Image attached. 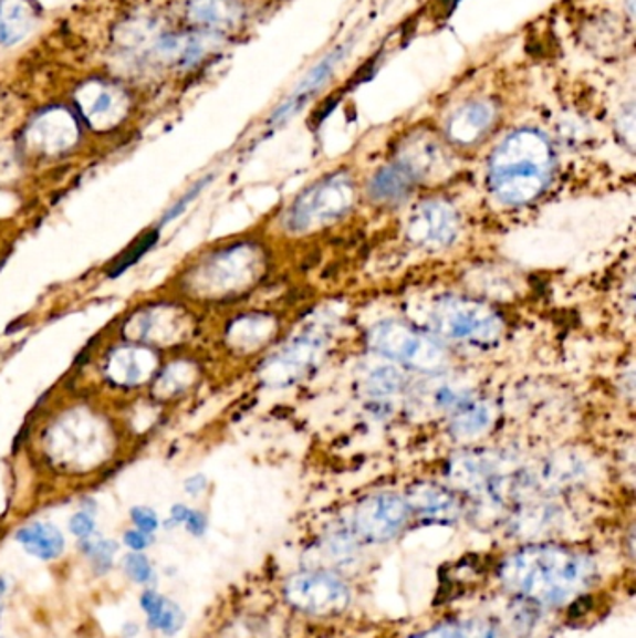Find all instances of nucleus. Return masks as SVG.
Segmentation results:
<instances>
[{"mask_svg":"<svg viewBox=\"0 0 636 638\" xmlns=\"http://www.w3.org/2000/svg\"><path fill=\"white\" fill-rule=\"evenodd\" d=\"M497 122V108L493 103H467L448 119L447 138L461 148H470L480 143Z\"/></svg>","mask_w":636,"mask_h":638,"instance_id":"nucleus-19","label":"nucleus"},{"mask_svg":"<svg viewBox=\"0 0 636 638\" xmlns=\"http://www.w3.org/2000/svg\"><path fill=\"white\" fill-rule=\"evenodd\" d=\"M187 18L208 32L233 29L243 19V8L236 0H190Z\"/></svg>","mask_w":636,"mask_h":638,"instance_id":"nucleus-23","label":"nucleus"},{"mask_svg":"<svg viewBox=\"0 0 636 638\" xmlns=\"http://www.w3.org/2000/svg\"><path fill=\"white\" fill-rule=\"evenodd\" d=\"M138 635V624L127 621L124 626V638H135Z\"/></svg>","mask_w":636,"mask_h":638,"instance_id":"nucleus-39","label":"nucleus"},{"mask_svg":"<svg viewBox=\"0 0 636 638\" xmlns=\"http://www.w3.org/2000/svg\"><path fill=\"white\" fill-rule=\"evenodd\" d=\"M458 211L442 200H424L413 209L407 236L417 245L442 249L452 245L459 233Z\"/></svg>","mask_w":636,"mask_h":638,"instance_id":"nucleus-15","label":"nucleus"},{"mask_svg":"<svg viewBox=\"0 0 636 638\" xmlns=\"http://www.w3.org/2000/svg\"><path fill=\"white\" fill-rule=\"evenodd\" d=\"M161 364V352L119 338L103 352L100 374L107 387L119 393H133L149 387Z\"/></svg>","mask_w":636,"mask_h":638,"instance_id":"nucleus-9","label":"nucleus"},{"mask_svg":"<svg viewBox=\"0 0 636 638\" xmlns=\"http://www.w3.org/2000/svg\"><path fill=\"white\" fill-rule=\"evenodd\" d=\"M0 638H2V637H0Z\"/></svg>","mask_w":636,"mask_h":638,"instance_id":"nucleus-41","label":"nucleus"},{"mask_svg":"<svg viewBox=\"0 0 636 638\" xmlns=\"http://www.w3.org/2000/svg\"><path fill=\"white\" fill-rule=\"evenodd\" d=\"M357 198L352 174H327L293 198L282 213L280 227L293 238L314 236L344 221L357 206Z\"/></svg>","mask_w":636,"mask_h":638,"instance_id":"nucleus-5","label":"nucleus"},{"mask_svg":"<svg viewBox=\"0 0 636 638\" xmlns=\"http://www.w3.org/2000/svg\"><path fill=\"white\" fill-rule=\"evenodd\" d=\"M181 299H155L133 306L119 322L118 338L148 346L157 352H178L197 331L195 316Z\"/></svg>","mask_w":636,"mask_h":638,"instance_id":"nucleus-6","label":"nucleus"},{"mask_svg":"<svg viewBox=\"0 0 636 638\" xmlns=\"http://www.w3.org/2000/svg\"><path fill=\"white\" fill-rule=\"evenodd\" d=\"M37 23L30 0H0V45H13L29 36Z\"/></svg>","mask_w":636,"mask_h":638,"instance_id":"nucleus-25","label":"nucleus"},{"mask_svg":"<svg viewBox=\"0 0 636 638\" xmlns=\"http://www.w3.org/2000/svg\"><path fill=\"white\" fill-rule=\"evenodd\" d=\"M415 179L396 163L383 167L372 176L368 184V198L380 208H396L404 203L415 191Z\"/></svg>","mask_w":636,"mask_h":638,"instance_id":"nucleus-21","label":"nucleus"},{"mask_svg":"<svg viewBox=\"0 0 636 638\" xmlns=\"http://www.w3.org/2000/svg\"><path fill=\"white\" fill-rule=\"evenodd\" d=\"M184 526L185 531L192 534V536H204L206 531H208V517H206L200 510H192V508H190L189 517L185 521Z\"/></svg>","mask_w":636,"mask_h":638,"instance_id":"nucleus-34","label":"nucleus"},{"mask_svg":"<svg viewBox=\"0 0 636 638\" xmlns=\"http://www.w3.org/2000/svg\"><path fill=\"white\" fill-rule=\"evenodd\" d=\"M185 493L190 496L202 495L206 488H208V480L202 474H195V477L187 478L184 483Z\"/></svg>","mask_w":636,"mask_h":638,"instance_id":"nucleus-37","label":"nucleus"},{"mask_svg":"<svg viewBox=\"0 0 636 638\" xmlns=\"http://www.w3.org/2000/svg\"><path fill=\"white\" fill-rule=\"evenodd\" d=\"M10 588H12V581L8 579L7 575L0 573V626H2V618H4V613H7Z\"/></svg>","mask_w":636,"mask_h":638,"instance_id":"nucleus-38","label":"nucleus"},{"mask_svg":"<svg viewBox=\"0 0 636 638\" xmlns=\"http://www.w3.org/2000/svg\"><path fill=\"white\" fill-rule=\"evenodd\" d=\"M285 599L310 615H334L347 607L350 590L329 573H299L288 581Z\"/></svg>","mask_w":636,"mask_h":638,"instance_id":"nucleus-11","label":"nucleus"},{"mask_svg":"<svg viewBox=\"0 0 636 638\" xmlns=\"http://www.w3.org/2000/svg\"><path fill=\"white\" fill-rule=\"evenodd\" d=\"M15 542L38 561L54 562L66 553V536L49 521H32L15 532Z\"/></svg>","mask_w":636,"mask_h":638,"instance_id":"nucleus-20","label":"nucleus"},{"mask_svg":"<svg viewBox=\"0 0 636 638\" xmlns=\"http://www.w3.org/2000/svg\"><path fill=\"white\" fill-rule=\"evenodd\" d=\"M138 603H140V609L146 616V626H148L149 631L159 632L163 637H174L184 629V609L174 599L163 596L152 586L143 592Z\"/></svg>","mask_w":636,"mask_h":638,"instance_id":"nucleus-22","label":"nucleus"},{"mask_svg":"<svg viewBox=\"0 0 636 638\" xmlns=\"http://www.w3.org/2000/svg\"><path fill=\"white\" fill-rule=\"evenodd\" d=\"M154 534H146V532L138 531V529H129L124 532V545L129 551L135 553H144L154 545Z\"/></svg>","mask_w":636,"mask_h":638,"instance_id":"nucleus-33","label":"nucleus"},{"mask_svg":"<svg viewBox=\"0 0 636 638\" xmlns=\"http://www.w3.org/2000/svg\"><path fill=\"white\" fill-rule=\"evenodd\" d=\"M627 4H629V13L633 15V12H635V0H627Z\"/></svg>","mask_w":636,"mask_h":638,"instance_id":"nucleus-40","label":"nucleus"},{"mask_svg":"<svg viewBox=\"0 0 636 638\" xmlns=\"http://www.w3.org/2000/svg\"><path fill=\"white\" fill-rule=\"evenodd\" d=\"M407 506L410 512H417L426 520L450 521L458 517L459 502L450 491L435 483H420L410 490Z\"/></svg>","mask_w":636,"mask_h":638,"instance_id":"nucleus-24","label":"nucleus"},{"mask_svg":"<svg viewBox=\"0 0 636 638\" xmlns=\"http://www.w3.org/2000/svg\"><path fill=\"white\" fill-rule=\"evenodd\" d=\"M81 137L79 122L66 108H48L32 119L27 140L32 151L40 156H64L66 151L75 148Z\"/></svg>","mask_w":636,"mask_h":638,"instance_id":"nucleus-16","label":"nucleus"},{"mask_svg":"<svg viewBox=\"0 0 636 638\" xmlns=\"http://www.w3.org/2000/svg\"><path fill=\"white\" fill-rule=\"evenodd\" d=\"M409 506L396 495H375L361 502L352 517V529L366 542H385L396 536L409 520Z\"/></svg>","mask_w":636,"mask_h":638,"instance_id":"nucleus-13","label":"nucleus"},{"mask_svg":"<svg viewBox=\"0 0 636 638\" xmlns=\"http://www.w3.org/2000/svg\"><path fill=\"white\" fill-rule=\"evenodd\" d=\"M374 352L420 372H439L448 364V353L434 336L407 323L385 322L368 333Z\"/></svg>","mask_w":636,"mask_h":638,"instance_id":"nucleus-8","label":"nucleus"},{"mask_svg":"<svg viewBox=\"0 0 636 638\" xmlns=\"http://www.w3.org/2000/svg\"><path fill=\"white\" fill-rule=\"evenodd\" d=\"M79 118L97 133L113 132L127 116L124 92L103 81H90L75 92Z\"/></svg>","mask_w":636,"mask_h":638,"instance_id":"nucleus-14","label":"nucleus"},{"mask_svg":"<svg viewBox=\"0 0 636 638\" xmlns=\"http://www.w3.org/2000/svg\"><path fill=\"white\" fill-rule=\"evenodd\" d=\"M67 526H70V532H72L73 536L77 537L79 542H84V540H90V537L95 536L97 523H95L94 513L81 510V512L73 513Z\"/></svg>","mask_w":636,"mask_h":638,"instance_id":"nucleus-31","label":"nucleus"},{"mask_svg":"<svg viewBox=\"0 0 636 638\" xmlns=\"http://www.w3.org/2000/svg\"><path fill=\"white\" fill-rule=\"evenodd\" d=\"M119 545L111 537H90L81 542V553L86 556L90 567L95 575H108L116 566Z\"/></svg>","mask_w":636,"mask_h":638,"instance_id":"nucleus-26","label":"nucleus"},{"mask_svg":"<svg viewBox=\"0 0 636 638\" xmlns=\"http://www.w3.org/2000/svg\"><path fill=\"white\" fill-rule=\"evenodd\" d=\"M209 181H211V178L200 179V181H197L195 186L190 187L189 191L185 192L184 197H179L178 200H176V202H174L173 206L163 213L159 227H167V224H170V222H174L176 219L184 216L190 203L195 202V200L200 197V192L208 187Z\"/></svg>","mask_w":636,"mask_h":638,"instance_id":"nucleus-30","label":"nucleus"},{"mask_svg":"<svg viewBox=\"0 0 636 638\" xmlns=\"http://www.w3.org/2000/svg\"><path fill=\"white\" fill-rule=\"evenodd\" d=\"M45 463L66 477L102 472L118 456L119 436L107 412L75 404L54 412L40 431Z\"/></svg>","mask_w":636,"mask_h":638,"instance_id":"nucleus-2","label":"nucleus"},{"mask_svg":"<svg viewBox=\"0 0 636 638\" xmlns=\"http://www.w3.org/2000/svg\"><path fill=\"white\" fill-rule=\"evenodd\" d=\"M129 517H132L133 529H138V531L146 532V534H155L157 529L161 526L159 515L148 506L132 508Z\"/></svg>","mask_w":636,"mask_h":638,"instance_id":"nucleus-32","label":"nucleus"},{"mask_svg":"<svg viewBox=\"0 0 636 638\" xmlns=\"http://www.w3.org/2000/svg\"><path fill=\"white\" fill-rule=\"evenodd\" d=\"M271 271L268 245L239 238L209 245L190 258L173 279L170 295L187 305H233L262 286Z\"/></svg>","mask_w":636,"mask_h":638,"instance_id":"nucleus-1","label":"nucleus"},{"mask_svg":"<svg viewBox=\"0 0 636 638\" xmlns=\"http://www.w3.org/2000/svg\"><path fill=\"white\" fill-rule=\"evenodd\" d=\"M325 347L322 336L301 334L263 364L262 381L271 387H288L301 381L322 360Z\"/></svg>","mask_w":636,"mask_h":638,"instance_id":"nucleus-12","label":"nucleus"},{"mask_svg":"<svg viewBox=\"0 0 636 638\" xmlns=\"http://www.w3.org/2000/svg\"><path fill=\"white\" fill-rule=\"evenodd\" d=\"M200 376H202L200 364L185 355H179L170 363L161 364L154 381L149 383V398L157 404L179 400L181 396L197 387Z\"/></svg>","mask_w":636,"mask_h":638,"instance_id":"nucleus-18","label":"nucleus"},{"mask_svg":"<svg viewBox=\"0 0 636 638\" xmlns=\"http://www.w3.org/2000/svg\"><path fill=\"white\" fill-rule=\"evenodd\" d=\"M396 165L404 168L415 184L439 181L452 174L453 159L442 143L434 133L415 132L399 143Z\"/></svg>","mask_w":636,"mask_h":638,"instance_id":"nucleus-10","label":"nucleus"},{"mask_svg":"<svg viewBox=\"0 0 636 638\" xmlns=\"http://www.w3.org/2000/svg\"><path fill=\"white\" fill-rule=\"evenodd\" d=\"M119 567H122L125 577L135 583V585L148 588L152 585V581L155 579L154 562L149 561L144 553H135V551L125 553L122 556V561H119Z\"/></svg>","mask_w":636,"mask_h":638,"instance_id":"nucleus-29","label":"nucleus"},{"mask_svg":"<svg viewBox=\"0 0 636 638\" xmlns=\"http://www.w3.org/2000/svg\"><path fill=\"white\" fill-rule=\"evenodd\" d=\"M588 558L562 547H530L510 556L500 577L512 590L543 605L570 602L588 586Z\"/></svg>","mask_w":636,"mask_h":638,"instance_id":"nucleus-4","label":"nucleus"},{"mask_svg":"<svg viewBox=\"0 0 636 638\" xmlns=\"http://www.w3.org/2000/svg\"><path fill=\"white\" fill-rule=\"evenodd\" d=\"M410 638H500L494 627L482 621H465V624H447L435 627L431 631L420 632Z\"/></svg>","mask_w":636,"mask_h":638,"instance_id":"nucleus-27","label":"nucleus"},{"mask_svg":"<svg viewBox=\"0 0 636 638\" xmlns=\"http://www.w3.org/2000/svg\"><path fill=\"white\" fill-rule=\"evenodd\" d=\"M554 174L553 146L542 133L519 129L494 148L488 186L505 206H524L542 197Z\"/></svg>","mask_w":636,"mask_h":638,"instance_id":"nucleus-3","label":"nucleus"},{"mask_svg":"<svg viewBox=\"0 0 636 638\" xmlns=\"http://www.w3.org/2000/svg\"><path fill=\"white\" fill-rule=\"evenodd\" d=\"M279 333V316L271 312H244L227 323L222 331V342L233 355L250 357L271 346Z\"/></svg>","mask_w":636,"mask_h":638,"instance_id":"nucleus-17","label":"nucleus"},{"mask_svg":"<svg viewBox=\"0 0 636 638\" xmlns=\"http://www.w3.org/2000/svg\"><path fill=\"white\" fill-rule=\"evenodd\" d=\"M189 513L190 508L187 506V504H181V502L174 504V506L170 508V515H168V520L165 521V529L170 531V529H176V526L184 525L185 521H187V517H189Z\"/></svg>","mask_w":636,"mask_h":638,"instance_id":"nucleus-35","label":"nucleus"},{"mask_svg":"<svg viewBox=\"0 0 636 638\" xmlns=\"http://www.w3.org/2000/svg\"><path fill=\"white\" fill-rule=\"evenodd\" d=\"M429 323L448 341L491 346L504 333V320L493 306L478 299L448 295L431 306Z\"/></svg>","mask_w":636,"mask_h":638,"instance_id":"nucleus-7","label":"nucleus"},{"mask_svg":"<svg viewBox=\"0 0 636 638\" xmlns=\"http://www.w3.org/2000/svg\"><path fill=\"white\" fill-rule=\"evenodd\" d=\"M489 420H491V412L488 407L482 404H470L456 412L452 423L453 433L461 437L476 436L488 428Z\"/></svg>","mask_w":636,"mask_h":638,"instance_id":"nucleus-28","label":"nucleus"},{"mask_svg":"<svg viewBox=\"0 0 636 638\" xmlns=\"http://www.w3.org/2000/svg\"><path fill=\"white\" fill-rule=\"evenodd\" d=\"M619 129H622V135H624L625 143L629 144V146H633V143H635V111H633V108H627V111L622 114Z\"/></svg>","mask_w":636,"mask_h":638,"instance_id":"nucleus-36","label":"nucleus"}]
</instances>
